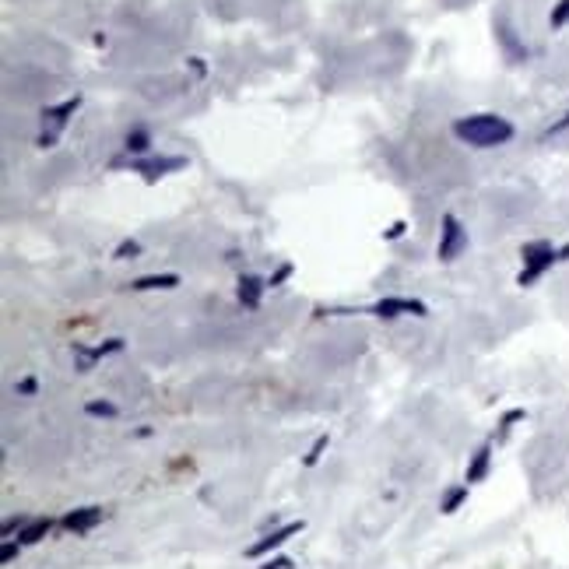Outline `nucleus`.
Instances as JSON below:
<instances>
[{
    "label": "nucleus",
    "instance_id": "a878e982",
    "mask_svg": "<svg viewBox=\"0 0 569 569\" xmlns=\"http://www.w3.org/2000/svg\"><path fill=\"white\" fill-rule=\"evenodd\" d=\"M559 260H569V246H562V250H559Z\"/></svg>",
    "mask_w": 569,
    "mask_h": 569
},
{
    "label": "nucleus",
    "instance_id": "5701e85b",
    "mask_svg": "<svg viewBox=\"0 0 569 569\" xmlns=\"http://www.w3.org/2000/svg\"><path fill=\"white\" fill-rule=\"evenodd\" d=\"M524 418V411H509L506 418H502V429H499V436H506L509 432V425H513V422H520Z\"/></svg>",
    "mask_w": 569,
    "mask_h": 569
},
{
    "label": "nucleus",
    "instance_id": "4be33fe9",
    "mask_svg": "<svg viewBox=\"0 0 569 569\" xmlns=\"http://www.w3.org/2000/svg\"><path fill=\"white\" fill-rule=\"evenodd\" d=\"M15 559H18V545H15V541H8V545H4V552H0V562L8 566V562H15Z\"/></svg>",
    "mask_w": 569,
    "mask_h": 569
},
{
    "label": "nucleus",
    "instance_id": "aec40b11",
    "mask_svg": "<svg viewBox=\"0 0 569 569\" xmlns=\"http://www.w3.org/2000/svg\"><path fill=\"white\" fill-rule=\"evenodd\" d=\"M15 390H18V393H25V397H32V393L39 390V383H35L32 376H25V380H18V387H15Z\"/></svg>",
    "mask_w": 569,
    "mask_h": 569
},
{
    "label": "nucleus",
    "instance_id": "9d476101",
    "mask_svg": "<svg viewBox=\"0 0 569 569\" xmlns=\"http://www.w3.org/2000/svg\"><path fill=\"white\" fill-rule=\"evenodd\" d=\"M236 296H239V303H243L246 309H257V306H260V296H264V281H260L257 274H243Z\"/></svg>",
    "mask_w": 569,
    "mask_h": 569
},
{
    "label": "nucleus",
    "instance_id": "f03ea898",
    "mask_svg": "<svg viewBox=\"0 0 569 569\" xmlns=\"http://www.w3.org/2000/svg\"><path fill=\"white\" fill-rule=\"evenodd\" d=\"M78 105H81V95H74V99H64L60 105H49L46 112H42V120L49 124L42 134H39V148H53L56 144V137H60V130L67 127V120H71V112H78Z\"/></svg>",
    "mask_w": 569,
    "mask_h": 569
},
{
    "label": "nucleus",
    "instance_id": "20e7f679",
    "mask_svg": "<svg viewBox=\"0 0 569 569\" xmlns=\"http://www.w3.org/2000/svg\"><path fill=\"white\" fill-rule=\"evenodd\" d=\"M468 246V232L461 229V221L453 214H443V236H439V260L450 264L461 250Z\"/></svg>",
    "mask_w": 569,
    "mask_h": 569
},
{
    "label": "nucleus",
    "instance_id": "0eeeda50",
    "mask_svg": "<svg viewBox=\"0 0 569 569\" xmlns=\"http://www.w3.org/2000/svg\"><path fill=\"white\" fill-rule=\"evenodd\" d=\"M495 35H499V42H502L506 56H509L513 64H524V60H527V46L517 39V32L509 28V22H506V18H499V22H495Z\"/></svg>",
    "mask_w": 569,
    "mask_h": 569
},
{
    "label": "nucleus",
    "instance_id": "f8f14e48",
    "mask_svg": "<svg viewBox=\"0 0 569 569\" xmlns=\"http://www.w3.org/2000/svg\"><path fill=\"white\" fill-rule=\"evenodd\" d=\"M49 527H53V520L49 517H39V520H28L18 538H22V545H35V541H42L49 534Z\"/></svg>",
    "mask_w": 569,
    "mask_h": 569
},
{
    "label": "nucleus",
    "instance_id": "6ab92c4d",
    "mask_svg": "<svg viewBox=\"0 0 569 569\" xmlns=\"http://www.w3.org/2000/svg\"><path fill=\"white\" fill-rule=\"evenodd\" d=\"M323 450H327V436H320V439L313 443V450L306 453V464H309V468H313V464L320 461V453H323Z\"/></svg>",
    "mask_w": 569,
    "mask_h": 569
},
{
    "label": "nucleus",
    "instance_id": "b1692460",
    "mask_svg": "<svg viewBox=\"0 0 569 569\" xmlns=\"http://www.w3.org/2000/svg\"><path fill=\"white\" fill-rule=\"evenodd\" d=\"M405 229H408L405 221H393L390 229H387V239H397V236H405Z\"/></svg>",
    "mask_w": 569,
    "mask_h": 569
},
{
    "label": "nucleus",
    "instance_id": "dca6fc26",
    "mask_svg": "<svg viewBox=\"0 0 569 569\" xmlns=\"http://www.w3.org/2000/svg\"><path fill=\"white\" fill-rule=\"evenodd\" d=\"M85 411L95 415V418H112V415H117V405H109V401H88Z\"/></svg>",
    "mask_w": 569,
    "mask_h": 569
},
{
    "label": "nucleus",
    "instance_id": "9b49d317",
    "mask_svg": "<svg viewBox=\"0 0 569 569\" xmlns=\"http://www.w3.org/2000/svg\"><path fill=\"white\" fill-rule=\"evenodd\" d=\"M180 284V274H144L137 281H130L134 292H148V289H176Z\"/></svg>",
    "mask_w": 569,
    "mask_h": 569
},
{
    "label": "nucleus",
    "instance_id": "39448f33",
    "mask_svg": "<svg viewBox=\"0 0 569 569\" xmlns=\"http://www.w3.org/2000/svg\"><path fill=\"white\" fill-rule=\"evenodd\" d=\"M373 313H376V316H383V320L405 316V313H411V316H425V313H429V306H425V303H418V299H401V296H387V299H380V303L373 306Z\"/></svg>",
    "mask_w": 569,
    "mask_h": 569
},
{
    "label": "nucleus",
    "instance_id": "393cba45",
    "mask_svg": "<svg viewBox=\"0 0 569 569\" xmlns=\"http://www.w3.org/2000/svg\"><path fill=\"white\" fill-rule=\"evenodd\" d=\"M260 569H292V559H271V562L260 566Z\"/></svg>",
    "mask_w": 569,
    "mask_h": 569
},
{
    "label": "nucleus",
    "instance_id": "1a4fd4ad",
    "mask_svg": "<svg viewBox=\"0 0 569 569\" xmlns=\"http://www.w3.org/2000/svg\"><path fill=\"white\" fill-rule=\"evenodd\" d=\"M99 520H102V509H99V506H85V509H74V513L64 517V527L74 531V534H85V531H92Z\"/></svg>",
    "mask_w": 569,
    "mask_h": 569
},
{
    "label": "nucleus",
    "instance_id": "a211bd4d",
    "mask_svg": "<svg viewBox=\"0 0 569 569\" xmlns=\"http://www.w3.org/2000/svg\"><path fill=\"white\" fill-rule=\"evenodd\" d=\"M569 22V0H559V8L552 11V28H562Z\"/></svg>",
    "mask_w": 569,
    "mask_h": 569
},
{
    "label": "nucleus",
    "instance_id": "f257e3e1",
    "mask_svg": "<svg viewBox=\"0 0 569 569\" xmlns=\"http://www.w3.org/2000/svg\"><path fill=\"white\" fill-rule=\"evenodd\" d=\"M453 134L475 148H495L513 137V124L502 117H492V112H478V117H464L453 124Z\"/></svg>",
    "mask_w": 569,
    "mask_h": 569
},
{
    "label": "nucleus",
    "instance_id": "4468645a",
    "mask_svg": "<svg viewBox=\"0 0 569 569\" xmlns=\"http://www.w3.org/2000/svg\"><path fill=\"white\" fill-rule=\"evenodd\" d=\"M148 144H151V137H148V130H141V127H137V130H130V134H127V141H124V148H127V151H148Z\"/></svg>",
    "mask_w": 569,
    "mask_h": 569
},
{
    "label": "nucleus",
    "instance_id": "bb28decb",
    "mask_svg": "<svg viewBox=\"0 0 569 569\" xmlns=\"http://www.w3.org/2000/svg\"><path fill=\"white\" fill-rule=\"evenodd\" d=\"M562 127H569V117H566V120H562L559 127H552V134H555V130H562Z\"/></svg>",
    "mask_w": 569,
    "mask_h": 569
},
{
    "label": "nucleus",
    "instance_id": "ddd939ff",
    "mask_svg": "<svg viewBox=\"0 0 569 569\" xmlns=\"http://www.w3.org/2000/svg\"><path fill=\"white\" fill-rule=\"evenodd\" d=\"M489 461H492V443H485L478 453H475V461L468 468V482H482L489 475Z\"/></svg>",
    "mask_w": 569,
    "mask_h": 569
},
{
    "label": "nucleus",
    "instance_id": "2eb2a0df",
    "mask_svg": "<svg viewBox=\"0 0 569 569\" xmlns=\"http://www.w3.org/2000/svg\"><path fill=\"white\" fill-rule=\"evenodd\" d=\"M464 499H468V489H464V485H461V489H450L439 509H443V513H453V509H457V506H461Z\"/></svg>",
    "mask_w": 569,
    "mask_h": 569
},
{
    "label": "nucleus",
    "instance_id": "6e6552de",
    "mask_svg": "<svg viewBox=\"0 0 569 569\" xmlns=\"http://www.w3.org/2000/svg\"><path fill=\"white\" fill-rule=\"evenodd\" d=\"M187 165V158H180V155H173V158H141V162H134V173H144L148 180H155V176H165V173H173V169H183Z\"/></svg>",
    "mask_w": 569,
    "mask_h": 569
},
{
    "label": "nucleus",
    "instance_id": "412c9836",
    "mask_svg": "<svg viewBox=\"0 0 569 569\" xmlns=\"http://www.w3.org/2000/svg\"><path fill=\"white\" fill-rule=\"evenodd\" d=\"M289 274H292V264H281V267H278V271L271 274V281H267V284H281V281L289 278Z\"/></svg>",
    "mask_w": 569,
    "mask_h": 569
},
{
    "label": "nucleus",
    "instance_id": "7ed1b4c3",
    "mask_svg": "<svg viewBox=\"0 0 569 569\" xmlns=\"http://www.w3.org/2000/svg\"><path fill=\"white\" fill-rule=\"evenodd\" d=\"M559 260V253L552 250V243H527L524 246V271H520V278H517V284H524V289H527V284L534 281V278H541L552 264Z\"/></svg>",
    "mask_w": 569,
    "mask_h": 569
},
{
    "label": "nucleus",
    "instance_id": "f3484780",
    "mask_svg": "<svg viewBox=\"0 0 569 569\" xmlns=\"http://www.w3.org/2000/svg\"><path fill=\"white\" fill-rule=\"evenodd\" d=\"M137 253H141V243L127 239V243H120V246H117V253H112V257H117V260H134Z\"/></svg>",
    "mask_w": 569,
    "mask_h": 569
},
{
    "label": "nucleus",
    "instance_id": "423d86ee",
    "mask_svg": "<svg viewBox=\"0 0 569 569\" xmlns=\"http://www.w3.org/2000/svg\"><path fill=\"white\" fill-rule=\"evenodd\" d=\"M303 531V520H292V524H284V527H278V531H271L267 538H260V541H253L250 548H246V555L250 559H260V555H267L271 548H278V545H284L292 534H299Z\"/></svg>",
    "mask_w": 569,
    "mask_h": 569
}]
</instances>
